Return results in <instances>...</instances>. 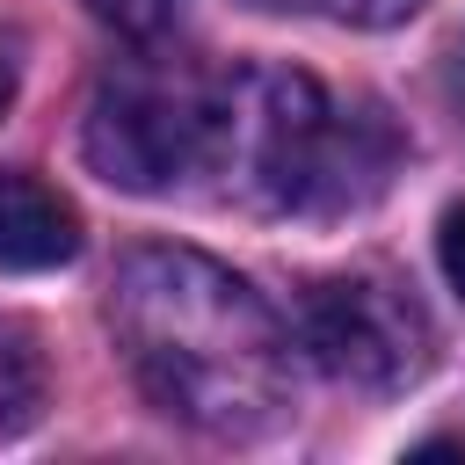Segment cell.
<instances>
[{"label": "cell", "mask_w": 465, "mask_h": 465, "mask_svg": "<svg viewBox=\"0 0 465 465\" xmlns=\"http://www.w3.org/2000/svg\"><path fill=\"white\" fill-rule=\"evenodd\" d=\"M436 262H443L450 291L465 298V203H450V211H443V225H436Z\"/></svg>", "instance_id": "9"}, {"label": "cell", "mask_w": 465, "mask_h": 465, "mask_svg": "<svg viewBox=\"0 0 465 465\" xmlns=\"http://www.w3.org/2000/svg\"><path fill=\"white\" fill-rule=\"evenodd\" d=\"M392 131L378 109H334L320 80L283 65L225 73V124H218V174H240L262 203L291 211H341L385 189Z\"/></svg>", "instance_id": "2"}, {"label": "cell", "mask_w": 465, "mask_h": 465, "mask_svg": "<svg viewBox=\"0 0 465 465\" xmlns=\"http://www.w3.org/2000/svg\"><path fill=\"white\" fill-rule=\"evenodd\" d=\"M218 124H225V80L174 65V58H131L109 73L87 102V167L131 196H167L189 174H218Z\"/></svg>", "instance_id": "3"}, {"label": "cell", "mask_w": 465, "mask_h": 465, "mask_svg": "<svg viewBox=\"0 0 465 465\" xmlns=\"http://www.w3.org/2000/svg\"><path fill=\"white\" fill-rule=\"evenodd\" d=\"M182 7H189V0H87V15H94L102 29L131 36V44H160V36L182 22Z\"/></svg>", "instance_id": "8"}, {"label": "cell", "mask_w": 465, "mask_h": 465, "mask_svg": "<svg viewBox=\"0 0 465 465\" xmlns=\"http://www.w3.org/2000/svg\"><path fill=\"white\" fill-rule=\"evenodd\" d=\"M269 15H334L349 29H392V22H414L429 0H254Z\"/></svg>", "instance_id": "7"}, {"label": "cell", "mask_w": 465, "mask_h": 465, "mask_svg": "<svg viewBox=\"0 0 465 465\" xmlns=\"http://www.w3.org/2000/svg\"><path fill=\"white\" fill-rule=\"evenodd\" d=\"M116 341L138 385L203 436H262L291 407V334L225 262L196 247H131L109 283Z\"/></svg>", "instance_id": "1"}, {"label": "cell", "mask_w": 465, "mask_h": 465, "mask_svg": "<svg viewBox=\"0 0 465 465\" xmlns=\"http://www.w3.org/2000/svg\"><path fill=\"white\" fill-rule=\"evenodd\" d=\"M298 341L312 349L327 378L356 392H400L436 356V327L421 298L385 269H349V276L312 283L298 305Z\"/></svg>", "instance_id": "4"}, {"label": "cell", "mask_w": 465, "mask_h": 465, "mask_svg": "<svg viewBox=\"0 0 465 465\" xmlns=\"http://www.w3.org/2000/svg\"><path fill=\"white\" fill-rule=\"evenodd\" d=\"M73 254H80V211L36 174H0V269L36 276L65 269Z\"/></svg>", "instance_id": "5"}, {"label": "cell", "mask_w": 465, "mask_h": 465, "mask_svg": "<svg viewBox=\"0 0 465 465\" xmlns=\"http://www.w3.org/2000/svg\"><path fill=\"white\" fill-rule=\"evenodd\" d=\"M7 102H15V73H7V58H0V116H7Z\"/></svg>", "instance_id": "10"}, {"label": "cell", "mask_w": 465, "mask_h": 465, "mask_svg": "<svg viewBox=\"0 0 465 465\" xmlns=\"http://www.w3.org/2000/svg\"><path fill=\"white\" fill-rule=\"evenodd\" d=\"M44 400H51L44 341L29 334V320L0 312V436H22V429H36Z\"/></svg>", "instance_id": "6"}]
</instances>
